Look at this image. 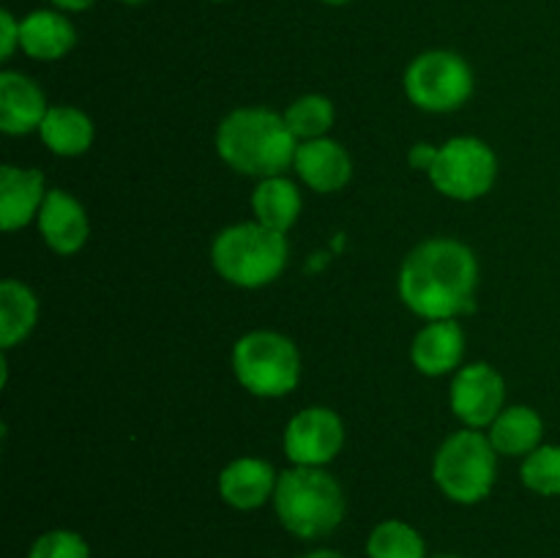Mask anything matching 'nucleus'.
Listing matches in <instances>:
<instances>
[{
	"label": "nucleus",
	"mask_w": 560,
	"mask_h": 558,
	"mask_svg": "<svg viewBox=\"0 0 560 558\" xmlns=\"http://www.w3.org/2000/svg\"><path fill=\"white\" fill-rule=\"evenodd\" d=\"M479 260L457 239L421 241L399 268V299L424 321H448L474 310Z\"/></svg>",
	"instance_id": "1"
},
{
	"label": "nucleus",
	"mask_w": 560,
	"mask_h": 558,
	"mask_svg": "<svg viewBox=\"0 0 560 558\" xmlns=\"http://www.w3.org/2000/svg\"><path fill=\"white\" fill-rule=\"evenodd\" d=\"M299 137L290 131L284 113L268 107H238L217 129V153L235 173L273 178L295 164Z\"/></svg>",
	"instance_id": "2"
},
{
	"label": "nucleus",
	"mask_w": 560,
	"mask_h": 558,
	"mask_svg": "<svg viewBox=\"0 0 560 558\" xmlns=\"http://www.w3.org/2000/svg\"><path fill=\"white\" fill-rule=\"evenodd\" d=\"M273 512L288 534L315 542L342 525L348 501L342 485L328 470L293 465L279 474Z\"/></svg>",
	"instance_id": "3"
},
{
	"label": "nucleus",
	"mask_w": 560,
	"mask_h": 558,
	"mask_svg": "<svg viewBox=\"0 0 560 558\" xmlns=\"http://www.w3.org/2000/svg\"><path fill=\"white\" fill-rule=\"evenodd\" d=\"M290 246L284 233L255 222H238L219 230L211 244V263L235 288H266L288 266Z\"/></svg>",
	"instance_id": "4"
},
{
	"label": "nucleus",
	"mask_w": 560,
	"mask_h": 558,
	"mask_svg": "<svg viewBox=\"0 0 560 558\" xmlns=\"http://www.w3.org/2000/svg\"><path fill=\"white\" fill-rule=\"evenodd\" d=\"M495 476L498 452L490 435L470 427L452 432L432 460V479L438 490L463 507L485 501L495 487Z\"/></svg>",
	"instance_id": "5"
},
{
	"label": "nucleus",
	"mask_w": 560,
	"mask_h": 558,
	"mask_svg": "<svg viewBox=\"0 0 560 558\" xmlns=\"http://www.w3.org/2000/svg\"><path fill=\"white\" fill-rule=\"evenodd\" d=\"M233 375L249 394L277 399L301 383V353L290 337L268 328L244 334L233 345Z\"/></svg>",
	"instance_id": "6"
},
{
	"label": "nucleus",
	"mask_w": 560,
	"mask_h": 558,
	"mask_svg": "<svg viewBox=\"0 0 560 558\" xmlns=\"http://www.w3.org/2000/svg\"><path fill=\"white\" fill-rule=\"evenodd\" d=\"M405 96L424 113H454L474 96V69L452 49L416 55L402 77Z\"/></svg>",
	"instance_id": "7"
},
{
	"label": "nucleus",
	"mask_w": 560,
	"mask_h": 558,
	"mask_svg": "<svg viewBox=\"0 0 560 558\" xmlns=\"http://www.w3.org/2000/svg\"><path fill=\"white\" fill-rule=\"evenodd\" d=\"M427 175L443 197L459 202L479 200L495 184L498 156L479 137H452L438 148V156Z\"/></svg>",
	"instance_id": "8"
},
{
	"label": "nucleus",
	"mask_w": 560,
	"mask_h": 558,
	"mask_svg": "<svg viewBox=\"0 0 560 558\" xmlns=\"http://www.w3.org/2000/svg\"><path fill=\"white\" fill-rule=\"evenodd\" d=\"M345 446V425L337 410L312 405L299 410L284 427V454L293 465L323 468Z\"/></svg>",
	"instance_id": "9"
},
{
	"label": "nucleus",
	"mask_w": 560,
	"mask_h": 558,
	"mask_svg": "<svg viewBox=\"0 0 560 558\" xmlns=\"http://www.w3.org/2000/svg\"><path fill=\"white\" fill-rule=\"evenodd\" d=\"M503 403H506V381L492 364L476 361L454 372L448 405L465 427L470 430L490 427L501 416Z\"/></svg>",
	"instance_id": "10"
},
{
	"label": "nucleus",
	"mask_w": 560,
	"mask_h": 558,
	"mask_svg": "<svg viewBox=\"0 0 560 558\" xmlns=\"http://www.w3.org/2000/svg\"><path fill=\"white\" fill-rule=\"evenodd\" d=\"M36 222L44 244L55 255H77L88 244V235H91L85 208L74 195L63 189L47 191V200H44Z\"/></svg>",
	"instance_id": "11"
},
{
	"label": "nucleus",
	"mask_w": 560,
	"mask_h": 558,
	"mask_svg": "<svg viewBox=\"0 0 560 558\" xmlns=\"http://www.w3.org/2000/svg\"><path fill=\"white\" fill-rule=\"evenodd\" d=\"M293 167L299 178L317 195L345 189L353 178V159H350L348 148L331 137L301 142Z\"/></svg>",
	"instance_id": "12"
},
{
	"label": "nucleus",
	"mask_w": 560,
	"mask_h": 558,
	"mask_svg": "<svg viewBox=\"0 0 560 558\" xmlns=\"http://www.w3.org/2000/svg\"><path fill=\"white\" fill-rule=\"evenodd\" d=\"M49 113V104L38 82L22 71H0V131L22 137L38 131Z\"/></svg>",
	"instance_id": "13"
},
{
	"label": "nucleus",
	"mask_w": 560,
	"mask_h": 558,
	"mask_svg": "<svg viewBox=\"0 0 560 558\" xmlns=\"http://www.w3.org/2000/svg\"><path fill=\"white\" fill-rule=\"evenodd\" d=\"M279 474L260 457H238L219 474V496L238 512H255L266 501H273Z\"/></svg>",
	"instance_id": "14"
},
{
	"label": "nucleus",
	"mask_w": 560,
	"mask_h": 558,
	"mask_svg": "<svg viewBox=\"0 0 560 558\" xmlns=\"http://www.w3.org/2000/svg\"><path fill=\"white\" fill-rule=\"evenodd\" d=\"M465 356V332L457 317L430 321L410 342V361L427 377H441L457 372Z\"/></svg>",
	"instance_id": "15"
},
{
	"label": "nucleus",
	"mask_w": 560,
	"mask_h": 558,
	"mask_svg": "<svg viewBox=\"0 0 560 558\" xmlns=\"http://www.w3.org/2000/svg\"><path fill=\"white\" fill-rule=\"evenodd\" d=\"M44 200L47 189H44L42 170H25L14 164L0 167V228L5 233H14L38 219Z\"/></svg>",
	"instance_id": "16"
},
{
	"label": "nucleus",
	"mask_w": 560,
	"mask_h": 558,
	"mask_svg": "<svg viewBox=\"0 0 560 558\" xmlns=\"http://www.w3.org/2000/svg\"><path fill=\"white\" fill-rule=\"evenodd\" d=\"M77 44L74 22L58 9H36L20 20V49L33 60H60Z\"/></svg>",
	"instance_id": "17"
},
{
	"label": "nucleus",
	"mask_w": 560,
	"mask_h": 558,
	"mask_svg": "<svg viewBox=\"0 0 560 558\" xmlns=\"http://www.w3.org/2000/svg\"><path fill=\"white\" fill-rule=\"evenodd\" d=\"M38 137L55 156L74 159L88 153V148L93 146V137H96V129H93L91 115L82 113L80 107L55 104V107H49L44 124L38 126Z\"/></svg>",
	"instance_id": "18"
},
{
	"label": "nucleus",
	"mask_w": 560,
	"mask_h": 558,
	"mask_svg": "<svg viewBox=\"0 0 560 558\" xmlns=\"http://www.w3.org/2000/svg\"><path fill=\"white\" fill-rule=\"evenodd\" d=\"M487 435H490L498 454H506V457H528L534 449L541 446L545 419L530 405H512V408L501 410V416L492 421Z\"/></svg>",
	"instance_id": "19"
},
{
	"label": "nucleus",
	"mask_w": 560,
	"mask_h": 558,
	"mask_svg": "<svg viewBox=\"0 0 560 558\" xmlns=\"http://www.w3.org/2000/svg\"><path fill=\"white\" fill-rule=\"evenodd\" d=\"M304 208V197H301L299 186L284 175H273V178H260V184L252 191V211L255 219L266 228L277 230V233H288L301 217Z\"/></svg>",
	"instance_id": "20"
},
{
	"label": "nucleus",
	"mask_w": 560,
	"mask_h": 558,
	"mask_svg": "<svg viewBox=\"0 0 560 558\" xmlns=\"http://www.w3.org/2000/svg\"><path fill=\"white\" fill-rule=\"evenodd\" d=\"M38 321V299L20 279L0 284V348L11 350L27 339Z\"/></svg>",
	"instance_id": "21"
},
{
	"label": "nucleus",
	"mask_w": 560,
	"mask_h": 558,
	"mask_svg": "<svg viewBox=\"0 0 560 558\" xmlns=\"http://www.w3.org/2000/svg\"><path fill=\"white\" fill-rule=\"evenodd\" d=\"M366 558H427V542L405 520H383L366 536Z\"/></svg>",
	"instance_id": "22"
},
{
	"label": "nucleus",
	"mask_w": 560,
	"mask_h": 558,
	"mask_svg": "<svg viewBox=\"0 0 560 558\" xmlns=\"http://www.w3.org/2000/svg\"><path fill=\"white\" fill-rule=\"evenodd\" d=\"M284 120L299 142L320 140V137H328V129L334 126V104L320 93H306L284 109Z\"/></svg>",
	"instance_id": "23"
},
{
	"label": "nucleus",
	"mask_w": 560,
	"mask_h": 558,
	"mask_svg": "<svg viewBox=\"0 0 560 558\" xmlns=\"http://www.w3.org/2000/svg\"><path fill=\"white\" fill-rule=\"evenodd\" d=\"M520 479L530 492L545 498L560 496V443H541L539 449L523 457Z\"/></svg>",
	"instance_id": "24"
},
{
	"label": "nucleus",
	"mask_w": 560,
	"mask_h": 558,
	"mask_svg": "<svg viewBox=\"0 0 560 558\" xmlns=\"http://www.w3.org/2000/svg\"><path fill=\"white\" fill-rule=\"evenodd\" d=\"M27 558H91V545L85 536L69 528H52L36 536Z\"/></svg>",
	"instance_id": "25"
},
{
	"label": "nucleus",
	"mask_w": 560,
	"mask_h": 558,
	"mask_svg": "<svg viewBox=\"0 0 560 558\" xmlns=\"http://www.w3.org/2000/svg\"><path fill=\"white\" fill-rule=\"evenodd\" d=\"M20 49V20L9 9L0 11V58L9 60Z\"/></svg>",
	"instance_id": "26"
},
{
	"label": "nucleus",
	"mask_w": 560,
	"mask_h": 558,
	"mask_svg": "<svg viewBox=\"0 0 560 558\" xmlns=\"http://www.w3.org/2000/svg\"><path fill=\"white\" fill-rule=\"evenodd\" d=\"M435 156H438L435 146H430V142H416L408 153V162L413 170H424L427 173V170L432 167V162H435Z\"/></svg>",
	"instance_id": "27"
},
{
	"label": "nucleus",
	"mask_w": 560,
	"mask_h": 558,
	"mask_svg": "<svg viewBox=\"0 0 560 558\" xmlns=\"http://www.w3.org/2000/svg\"><path fill=\"white\" fill-rule=\"evenodd\" d=\"M58 11H66V14H77V11H85L91 9L96 0H49Z\"/></svg>",
	"instance_id": "28"
},
{
	"label": "nucleus",
	"mask_w": 560,
	"mask_h": 558,
	"mask_svg": "<svg viewBox=\"0 0 560 558\" xmlns=\"http://www.w3.org/2000/svg\"><path fill=\"white\" fill-rule=\"evenodd\" d=\"M301 558H348V556H342L339 550H328V547H317V550L304 553Z\"/></svg>",
	"instance_id": "29"
},
{
	"label": "nucleus",
	"mask_w": 560,
	"mask_h": 558,
	"mask_svg": "<svg viewBox=\"0 0 560 558\" xmlns=\"http://www.w3.org/2000/svg\"><path fill=\"white\" fill-rule=\"evenodd\" d=\"M320 3H326V5H348V3H353V0H320Z\"/></svg>",
	"instance_id": "30"
},
{
	"label": "nucleus",
	"mask_w": 560,
	"mask_h": 558,
	"mask_svg": "<svg viewBox=\"0 0 560 558\" xmlns=\"http://www.w3.org/2000/svg\"><path fill=\"white\" fill-rule=\"evenodd\" d=\"M120 3H126V5H142V3H148V0H120Z\"/></svg>",
	"instance_id": "31"
},
{
	"label": "nucleus",
	"mask_w": 560,
	"mask_h": 558,
	"mask_svg": "<svg viewBox=\"0 0 560 558\" xmlns=\"http://www.w3.org/2000/svg\"><path fill=\"white\" fill-rule=\"evenodd\" d=\"M438 558H459V556H438Z\"/></svg>",
	"instance_id": "32"
},
{
	"label": "nucleus",
	"mask_w": 560,
	"mask_h": 558,
	"mask_svg": "<svg viewBox=\"0 0 560 558\" xmlns=\"http://www.w3.org/2000/svg\"><path fill=\"white\" fill-rule=\"evenodd\" d=\"M213 3H228V0H213Z\"/></svg>",
	"instance_id": "33"
}]
</instances>
